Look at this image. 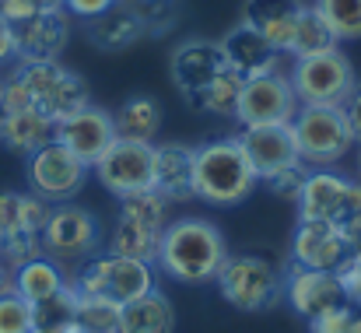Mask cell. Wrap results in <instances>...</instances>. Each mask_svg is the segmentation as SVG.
I'll list each match as a JSON object with an SVG mask.
<instances>
[{
    "label": "cell",
    "mask_w": 361,
    "mask_h": 333,
    "mask_svg": "<svg viewBox=\"0 0 361 333\" xmlns=\"http://www.w3.org/2000/svg\"><path fill=\"white\" fill-rule=\"evenodd\" d=\"M161 231L165 228H154V224L133 222V218L120 214L113 235H109V253L140 260V263H154L158 260V246H161Z\"/></svg>",
    "instance_id": "obj_27"
},
{
    "label": "cell",
    "mask_w": 361,
    "mask_h": 333,
    "mask_svg": "<svg viewBox=\"0 0 361 333\" xmlns=\"http://www.w3.org/2000/svg\"><path fill=\"white\" fill-rule=\"evenodd\" d=\"M309 330L312 333H358V313L344 302V305L326 309L323 316L309 320Z\"/></svg>",
    "instance_id": "obj_38"
},
{
    "label": "cell",
    "mask_w": 361,
    "mask_h": 333,
    "mask_svg": "<svg viewBox=\"0 0 361 333\" xmlns=\"http://www.w3.org/2000/svg\"><path fill=\"white\" fill-rule=\"evenodd\" d=\"M228 71V60L221 53V42L211 39H186L172 49V81L179 85L183 99L193 106L200 99V92Z\"/></svg>",
    "instance_id": "obj_13"
},
{
    "label": "cell",
    "mask_w": 361,
    "mask_h": 333,
    "mask_svg": "<svg viewBox=\"0 0 361 333\" xmlns=\"http://www.w3.org/2000/svg\"><path fill=\"white\" fill-rule=\"evenodd\" d=\"M291 137L305 165H334L355 147L341 106H302L291 119Z\"/></svg>",
    "instance_id": "obj_4"
},
{
    "label": "cell",
    "mask_w": 361,
    "mask_h": 333,
    "mask_svg": "<svg viewBox=\"0 0 361 333\" xmlns=\"http://www.w3.org/2000/svg\"><path fill=\"white\" fill-rule=\"evenodd\" d=\"M39 256H46V253H42V238H39V235H14V238H0V267H4L7 274H14L18 267H25V263H32V260H39Z\"/></svg>",
    "instance_id": "obj_33"
},
{
    "label": "cell",
    "mask_w": 361,
    "mask_h": 333,
    "mask_svg": "<svg viewBox=\"0 0 361 333\" xmlns=\"http://www.w3.org/2000/svg\"><path fill=\"white\" fill-rule=\"evenodd\" d=\"M284 298L305 320H316L326 309H337L348 302L337 281V270H309V267H298L295 260L288 263V274H284Z\"/></svg>",
    "instance_id": "obj_14"
},
{
    "label": "cell",
    "mask_w": 361,
    "mask_h": 333,
    "mask_svg": "<svg viewBox=\"0 0 361 333\" xmlns=\"http://www.w3.org/2000/svg\"><path fill=\"white\" fill-rule=\"evenodd\" d=\"M42 11H56V7H63V0H35Z\"/></svg>",
    "instance_id": "obj_44"
},
{
    "label": "cell",
    "mask_w": 361,
    "mask_h": 333,
    "mask_svg": "<svg viewBox=\"0 0 361 333\" xmlns=\"http://www.w3.org/2000/svg\"><path fill=\"white\" fill-rule=\"evenodd\" d=\"M63 284H67V281H63L60 267H56L49 256H39V260H32V263H25V267H18V270L11 274V288H14L25 302H32V305L53 298Z\"/></svg>",
    "instance_id": "obj_28"
},
{
    "label": "cell",
    "mask_w": 361,
    "mask_h": 333,
    "mask_svg": "<svg viewBox=\"0 0 361 333\" xmlns=\"http://www.w3.org/2000/svg\"><path fill=\"white\" fill-rule=\"evenodd\" d=\"M351 256V246L330 222H298L291 238V260L309 270H337Z\"/></svg>",
    "instance_id": "obj_16"
},
{
    "label": "cell",
    "mask_w": 361,
    "mask_h": 333,
    "mask_svg": "<svg viewBox=\"0 0 361 333\" xmlns=\"http://www.w3.org/2000/svg\"><path fill=\"white\" fill-rule=\"evenodd\" d=\"M305 179H309V169H305V162H302V158H295V162H288L284 169H277V172H270L267 179H259V183H263L274 197L298 200V193H302Z\"/></svg>",
    "instance_id": "obj_34"
},
{
    "label": "cell",
    "mask_w": 361,
    "mask_h": 333,
    "mask_svg": "<svg viewBox=\"0 0 361 333\" xmlns=\"http://www.w3.org/2000/svg\"><path fill=\"white\" fill-rule=\"evenodd\" d=\"M288 81H291L298 106H344L358 85L355 67L341 49H326V53L295 60Z\"/></svg>",
    "instance_id": "obj_5"
},
{
    "label": "cell",
    "mask_w": 361,
    "mask_h": 333,
    "mask_svg": "<svg viewBox=\"0 0 361 333\" xmlns=\"http://www.w3.org/2000/svg\"><path fill=\"white\" fill-rule=\"evenodd\" d=\"M302 11H305L302 0H245L242 25L259 32L277 53H288V42H291V32H295Z\"/></svg>",
    "instance_id": "obj_19"
},
{
    "label": "cell",
    "mask_w": 361,
    "mask_h": 333,
    "mask_svg": "<svg viewBox=\"0 0 361 333\" xmlns=\"http://www.w3.org/2000/svg\"><path fill=\"white\" fill-rule=\"evenodd\" d=\"M49 218V200L39 193H0V238L14 235H39Z\"/></svg>",
    "instance_id": "obj_25"
},
{
    "label": "cell",
    "mask_w": 361,
    "mask_h": 333,
    "mask_svg": "<svg viewBox=\"0 0 361 333\" xmlns=\"http://www.w3.org/2000/svg\"><path fill=\"white\" fill-rule=\"evenodd\" d=\"M113 126H116L120 140L151 144L158 137V130H161V106L151 95H133L113 112Z\"/></svg>",
    "instance_id": "obj_26"
},
{
    "label": "cell",
    "mask_w": 361,
    "mask_h": 333,
    "mask_svg": "<svg viewBox=\"0 0 361 333\" xmlns=\"http://www.w3.org/2000/svg\"><path fill=\"white\" fill-rule=\"evenodd\" d=\"M7 56H14V28H11V21L0 18V63Z\"/></svg>",
    "instance_id": "obj_42"
},
{
    "label": "cell",
    "mask_w": 361,
    "mask_h": 333,
    "mask_svg": "<svg viewBox=\"0 0 361 333\" xmlns=\"http://www.w3.org/2000/svg\"><path fill=\"white\" fill-rule=\"evenodd\" d=\"M358 333H361V313H358Z\"/></svg>",
    "instance_id": "obj_47"
},
{
    "label": "cell",
    "mask_w": 361,
    "mask_h": 333,
    "mask_svg": "<svg viewBox=\"0 0 361 333\" xmlns=\"http://www.w3.org/2000/svg\"><path fill=\"white\" fill-rule=\"evenodd\" d=\"M14 28V56L21 60H56L71 39V21L63 7L35 11L32 18L11 25Z\"/></svg>",
    "instance_id": "obj_15"
},
{
    "label": "cell",
    "mask_w": 361,
    "mask_h": 333,
    "mask_svg": "<svg viewBox=\"0 0 361 333\" xmlns=\"http://www.w3.org/2000/svg\"><path fill=\"white\" fill-rule=\"evenodd\" d=\"M218 288L225 302L242 313H267L284 298V277L259 256H228L218 274Z\"/></svg>",
    "instance_id": "obj_7"
},
{
    "label": "cell",
    "mask_w": 361,
    "mask_h": 333,
    "mask_svg": "<svg viewBox=\"0 0 361 333\" xmlns=\"http://www.w3.org/2000/svg\"><path fill=\"white\" fill-rule=\"evenodd\" d=\"M78 323L85 333H116L120 327V305L95 298V295H78Z\"/></svg>",
    "instance_id": "obj_32"
},
{
    "label": "cell",
    "mask_w": 361,
    "mask_h": 333,
    "mask_svg": "<svg viewBox=\"0 0 361 333\" xmlns=\"http://www.w3.org/2000/svg\"><path fill=\"white\" fill-rule=\"evenodd\" d=\"M225 260H228V246L218 224L204 218H179L165 224L154 263L179 284H211L218 281Z\"/></svg>",
    "instance_id": "obj_1"
},
{
    "label": "cell",
    "mask_w": 361,
    "mask_h": 333,
    "mask_svg": "<svg viewBox=\"0 0 361 333\" xmlns=\"http://www.w3.org/2000/svg\"><path fill=\"white\" fill-rule=\"evenodd\" d=\"M123 7H130L144 32H169V25L176 21V0H120Z\"/></svg>",
    "instance_id": "obj_35"
},
{
    "label": "cell",
    "mask_w": 361,
    "mask_h": 333,
    "mask_svg": "<svg viewBox=\"0 0 361 333\" xmlns=\"http://www.w3.org/2000/svg\"><path fill=\"white\" fill-rule=\"evenodd\" d=\"M298 112V99L291 92V81L284 74H259L242 85L235 116L242 126H263V123H291Z\"/></svg>",
    "instance_id": "obj_12"
},
{
    "label": "cell",
    "mask_w": 361,
    "mask_h": 333,
    "mask_svg": "<svg viewBox=\"0 0 361 333\" xmlns=\"http://www.w3.org/2000/svg\"><path fill=\"white\" fill-rule=\"evenodd\" d=\"M259 186L252 162L245 158L239 137L207 140L193 158V197L211 207H235Z\"/></svg>",
    "instance_id": "obj_2"
},
{
    "label": "cell",
    "mask_w": 361,
    "mask_h": 333,
    "mask_svg": "<svg viewBox=\"0 0 361 333\" xmlns=\"http://www.w3.org/2000/svg\"><path fill=\"white\" fill-rule=\"evenodd\" d=\"M116 0H63V7L71 11V14H78V18H85V21H92V18H99L102 11H109Z\"/></svg>",
    "instance_id": "obj_40"
},
{
    "label": "cell",
    "mask_w": 361,
    "mask_h": 333,
    "mask_svg": "<svg viewBox=\"0 0 361 333\" xmlns=\"http://www.w3.org/2000/svg\"><path fill=\"white\" fill-rule=\"evenodd\" d=\"M239 144L245 158L252 162L256 176L267 179L270 172L284 169L288 162L298 158L295 151V137H291V123H263V126H242Z\"/></svg>",
    "instance_id": "obj_17"
},
{
    "label": "cell",
    "mask_w": 361,
    "mask_h": 333,
    "mask_svg": "<svg viewBox=\"0 0 361 333\" xmlns=\"http://www.w3.org/2000/svg\"><path fill=\"white\" fill-rule=\"evenodd\" d=\"M53 140L63 144L67 151H74L85 165H95L109 144L116 140V126H113V112L99 109V106H81L78 112L63 116L53 123Z\"/></svg>",
    "instance_id": "obj_11"
},
{
    "label": "cell",
    "mask_w": 361,
    "mask_h": 333,
    "mask_svg": "<svg viewBox=\"0 0 361 333\" xmlns=\"http://www.w3.org/2000/svg\"><path fill=\"white\" fill-rule=\"evenodd\" d=\"M144 35H147V32H144L140 18H137L130 7H123L120 0H116L109 11H102L99 18L88 21V39H92L99 49H109V53L130 49V46L140 42Z\"/></svg>",
    "instance_id": "obj_22"
},
{
    "label": "cell",
    "mask_w": 361,
    "mask_h": 333,
    "mask_svg": "<svg viewBox=\"0 0 361 333\" xmlns=\"http://www.w3.org/2000/svg\"><path fill=\"white\" fill-rule=\"evenodd\" d=\"M32 99V109L42 112L46 119H63L81 106H88V88L85 81L67 71L60 60H21L14 71Z\"/></svg>",
    "instance_id": "obj_3"
},
{
    "label": "cell",
    "mask_w": 361,
    "mask_h": 333,
    "mask_svg": "<svg viewBox=\"0 0 361 333\" xmlns=\"http://www.w3.org/2000/svg\"><path fill=\"white\" fill-rule=\"evenodd\" d=\"M312 11L326 21L337 42L361 39V0H316Z\"/></svg>",
    "instance_id": "obj_30"
},
{
    "label": "cell",
    "mask_w": 361,
    "mask_h": 333,
    "mask_svg": "<svg viewBox=\"0 0 361 333\" xmlns=\"http://www.w3.org/2000/svg\"><path fill=\"white\" fill-rule=\"evenodd\" d=\"M4 291H14V288H11V274L0 267V295H4Z\"/></svg>",
    "instance_id": "obj_43"
},
{
    "label": "cell",
    "mask_w": 361,
    "mask_h": 333,
    "mask_svg": "<svg viewBox=\"0 0 361 333\" xmlns=\"http://www.w3.org/2000/svg\"><path fill=\"white\" fill-rule=\"evenodd\" d=\"M193 158L197 147L186 144H158L151 155V190L165 200H190L193 197Z\"/></svg>",
    "instance_id": "obj_18"
},
{
    "label": "cell",
    "mask_w": 361,
    "mask_h": 333,
    "mask_svg": "<svg viewBox=\"0 0 361 333\" xmlns=\"http://www.w3.org/2000/svg\"><path fill=\"white\" fill-rule=\"evenodd\" d=\"M35 11H42L35 0H0V18H4V21H11V25H18V21L32 18Z\"/></svg>",
    "instance_id": "obj_39"
},
{
    "label": "cell",
    "mask_w": 361,
    "mask_h": 333,
    "mask_svg": "<svg viewBox=\"0 0 361 333\" xmlns=\"http://www.w3.org/2000/svg\"><path fill=\"white\" fill-rule=\"evenodd\" d=\"M221 53H225L228 67L239 74L242 81L259 78V74H274V71H277V56H281V53H277L259 32H252L249 25L232 28V32L221 39Z\"/></svg>",
    "instance_id": "obj_20"
},
{
    "label": "cell",
    "mask_w": 361,
    "mask_h": 333,
    "mask_svg": "<svg viewBox=\"0 0 361 333\" xmlns=\"http://www.w3.org/2000/svg\"><path fill=\"white\" fill-rule=\"evenodd\" d=\"M88 169L92 165H85L74 151H67L63 144L49 140L46 147L28 155V186L42 200H67V197H74L85 186Z\"/></svg>",
    "instance_id": "obj_9"
},
{
    "label": "cell",
    "mask_w": 361,
    "mask_h": 333,
    "mask_svg": "<svg viewBox=\"0 0 361 333\" xmlns=\"http://www.w3.org/2000/svg\"><path fill=\"white\" fill-rule=\"evenodd\" d=\"M355 183H361V151H358V179Z\"/></svg>",
    "instance_id": "obj_46"
},
{
    "label": "cell",
    "mask_w": 361,
    "mask_h": 333,
    "mask_svg": "<svg viewBox=\"0 0 361 333\" xmlns=\"http://www.w3.org/2000/svg\"><path fill=\"white\" fill-rule=\"evenodd\" d=\"M49 140H53V119H46L42 112H0V144L11 147L14 155L28 158Z\"/></svg>",
    "instance_id": "obj_23"
},
{
    "label": "cell",
    "mask_w": 361,
    "mask_h": 333,
    "mask_svg": "<svg viewBox=\"0 0 361 333\" xmlns=\"http://www.w3.org/2000/svg\"><path fill=\"white\" fill-rule=\"evenodd\" d=\"M355 179H344L337 172H309L302 193H298V211L302 222H337L344 211V200L351 193Z\"/></svg>",
    "instance_id": "obj_21"
},
{
    "label": "cell",
    "mask_w": 361,
    "mask_h": 333,
    "mask_svg": "<svg viewBox=\"0 0 361 333\" xmlns=\"http://www.w3.org/2000/svg\"><path fill=\"white\" fill-rule=\"evenodd\" d=\"M71 284L78 288V295H95V298L126 305V302L154 291V270H151V263L102 253V256H92L85 263V270L78 274V281H71Z\"/></svg>",
    "instance_id": "obj_6"
},
{
    "label": "cell",
    "mask_w": 361,
    "mask_h": 333,
    "mask_svg": "<svg viewBox=\"0 0 361 333\" xmlns=\"http://www.w3.org/2000/svg\"><path fill=\"white\" fill-rule=\"evenodd\" d=\"M337 231L344 235V242L351 246V249H358L361 246V183H351V193H348V200H344V211H341V218H337Z\"/></svg>",
    "instance_id": "obj_37"
},
{
    "label": "cell",
    "mask_w": 361,
    "mask_h": 333,
    "mask_svg": "<svg viewBox=\"0 0 361 333\" xmlns=\"http://www.w3.org/2000/svg\"><path fill=\"white\" fill-rule=\"evenodd\" d=\"M326 49H337V39L330 35L326 21L312 7H305L302 18H298V25H295V32H291L288 53L295 60H302V56H316V53H326Z\"/></svg>",
    "instance_id": "obj_29"
},
{
    "label": "cell",
    "mask_w": 361,
    "mask_h": 333,
    "mask_svg": "<svg viewBox=\"0 0 361 333\" xmlns=\"http://www.w3.org/2000/svg\"><path fill=\"white\" fill-rule=\"evenodd\" d=\"M351 260H355V263L361 267V246H358V249H351Z\"/></svg>",
    "instance_id": "obj_45"
},
{
    "label": "cell",
    "mask_w": 361,
    "mask_h": 333,
    "mask_svg": "<svg viewBox=\"0 0 361 333\" xmlns=\"http://www.w3.org/2000/svg\"><path fill=\"white\" fill-rule=\"evenodd\" d=\"M0 333H32V302L18 291L0 295Z\"/></svg>",
    "instance_id": "obj_36"
},
{
    "label": "cell",
    "mask_w": 361,
    "mask_h": 333,
    "mask_svg": "<svg viewBox=\"0 0 361 333\" xmlns=\"http://www.w3.org/2000/svg\"><path fill=\"white\" fill-rule=\"evenodd\" d=\"M32 333H42V330H32Z\"/></svg>",
    "instance_id": "obj_48"
},
{
    "label": "cell",
    "mask_w": 361,
    "mask_h": 333,
    "mask_svg": "<svg viewBox=\"0 0 361 333\" xmlns=\"http://www.w3.org/2000/svg\"><path fill=\"white\" fill-rule=\"evenodd\" d=\"M242 85H245V81H242L239 74L228 67L225 74H218V78L200 92V99H197L193 106H197V109H204V112H214V116H235Z\"/></svg>",
    "instance_id": "obj_31"
},
{
    "label": "cell",
    "mask_w": 361,
    "mask_h": 333,
    "mask_svg": "<svg viewBox=\"0 0 361 333\" xmlns=\"http://www.w3.org/2000/svg\"><path fill=\"white\" fill-rule=\"evenodd\" d=\"M172 330H176V309L158 288L120 305L116 333H172Z\"/></svg>",
    "instance_id": "obj_24"
},
{
    "label": "cell",
    "mask_w": 361,
    "mask_h": 333,
    "mask_svg": "<svg viewBox=\"0 0 361 333\" xmlns=\"http://www.w3.org/2000/svg\"><path fill=\"white\" fill-rule=\"evenodd\" d=\"M42 238V253L56 263H74V260H92L99 242H102V231L92 211L78 207V204H60V207H49V218L39 231Z\"/></svg>",
    "instance_id": "obj_8"
},
{
    "label": "cell",
    "mask_w": 361,
    "mask_h": 333,
    "mask_svg": "<svg viewBox=\"0 0 361 333\" xmlns=\"http://www.w3.org/2000/svg\"><path fill=\"white\" fill-rule=\"evenodd\" d=\"M151 155H154V144L116 137L109 151L92 165V172L113 197H130L137 190H151Z\"/></svg>",
    "instance_id": "obj_10"
},
{
    "label": "cell",
    "mask_w": 361,
    "mask_h": 333,
    "mask_svg": "<svg viewBox=\"0 0 361 333\" xmlns=\"http://www.w3.org/2000/svg\"><path fill=\"white\" fill-rule=\"evenodd\" d=\"M341 109H344V119H348V126H351V137L361 144V85H355V92L348 95V102H344Z\"/></svg>",
    "instance_id": "obj_41"
}]
</instances>
